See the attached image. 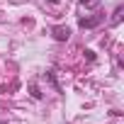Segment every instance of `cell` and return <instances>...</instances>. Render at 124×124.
Returning <instances> with one entry per match:
<instances>
[{"label":"cell","instance_id":"cell-1","mask_svg":"<svg viewBox=\"0 0 124 124\" xmlns=\"http://www.w3.org/2000/svg\"><path fill=\"white\" fill-rule=\"evenodd\" d=\"M56 39H68V29H56Z\"/></svg>","mask_w":124,"mask_h":124}]
</instances>
